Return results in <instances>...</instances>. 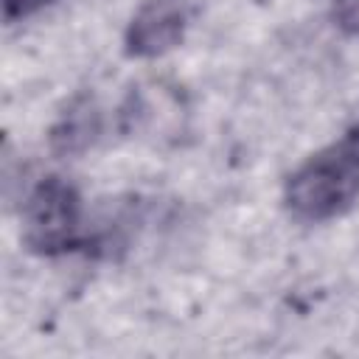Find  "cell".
I'll return each instance as SVG.
<instances>
[{
	"instance_id": "cell-1",
	"label": "cell",
	"mask_w": 359,
	"mask_h": 359,
	"mask_svg": "<svg viewBox=\"0 0 359 359\" xmlns=\"http://www.w3.org/2000/svg\"><path fill=\"white\" fill-rule=\"evenodd\" d=\"M359 199V126L306 157L283 185L286 210L297 222L320 224L345 216Z\"/></svg>"
},
{
	"instance_id": "cell-2",
	"label": "cell",
	"mask_w": 359,
	"mask_h": 359,
	"mask_svg": "<svg viewBox=\"0 0 359 359\" xmlns=\"http://www.w3.org/2000/svg\"><path fill=\"white\" fill-rule=\"evenodd\" d=\"M84 208L79 191L62 177H42L22 205L25 244L39 255H59L81 247Z\"/></svg>"
},
{
	"instance_id": "cell-3",
	"label": "cell",
	"mask_w": 359,
	"mask_h": 359,
	"mask_svg": "<svg viewBox=\"0 0 359 359\" xmlns=\"http://www.w3.org/2000/svg\"><path fill=\"white\" fill-rule=\"evenodd\" d=\"M188 0H143L126 25V53L135 59H154L177 48L188 31Z\"/></svg>"
},
{
	"instance_id": "cell-4",
	"label": "cell",
	"mask_w": 359,
	"mask_h": 359,
	"mask_svg": "<svg viewBox=\"0 0 359 359\" xmlns=\"http://www.w3.org/2000/svg\"><path fill=\"white\" fill-rule=\"evenodd\" d=\"M95 135H98V112L93 109L90 101H79L56 123V129H53V146L59 151H65V154H73V151L87 149Z\"/></svg>"
},
{
	"instance_id": "cell-5",
	"label": "cell",
	"mask_w": 359,
	"mask_h": 359,
	"mask_svg": "<svg viewBox=\"0 0 359 359\" xmlns=\"http://www.w3.org/2000/svg\"><path fill=\"white\" fill-rule=\"evenodd\" d=\"M334 20L339 28L359 36V0H334Z\"/></svg>"
},
{
	"instance_id": "cell-6",
	"label": "cell",
	"mask_w": 359,
	"mask_h": 359,
	"mask_svg": "<svg viewBox=\"0 0 359 359\" xmlns=\"http://www.w3.org/2000/svg\"><path fill=\"white\" fill-rule=\"evenodd\" d=\"M53 0H3V14L8 22H14V20H25V17L36 14L39 8H45Z\"/></svg>"
}]
</instances>
